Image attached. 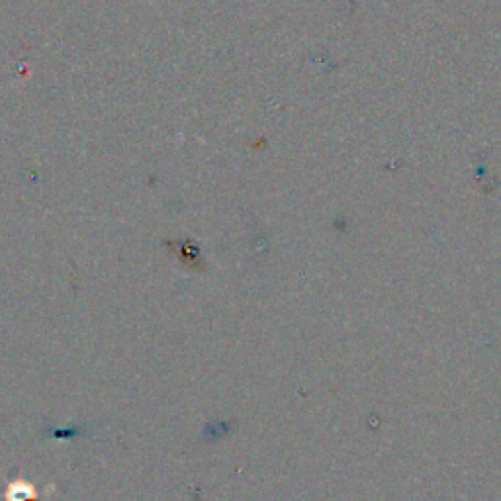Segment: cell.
I'll list each match as a JSON object with an SVG mask.
<instances>
[{
  "mask_svg": "<svg viewBox=\"0 0 501 501\" xmlns=\"http://www.w3.org/2000/svg\"><path fill=\"white\" fill-rule=\"evenodd\" d=\"M38 500V493L31 488L28 482H14L8 486L6 491V501H35Z\"/></svg>",
  "mask_w": 501,
  "mask_h": 501,
  "instance_id": "1",
  "label": "cell"
}]
</instances>
